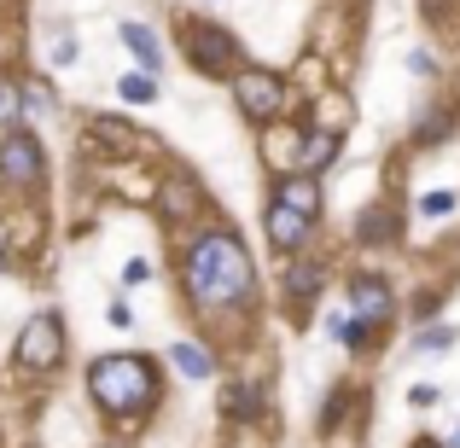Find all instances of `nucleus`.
<instances>
[{
    "label": "nucleus",
    "instance_id": "obj_1",
    "mask_svg": "<svg viewBox=\"0 0 460 448\" xmlns=\"http://www.w3.org/2000/svg\"><path fill=\"white\" fill-rule=\"evenodd\" d=\"M181 285L199 309H245L257 297V268H251V250L234 227H210L187 245L181 257Z\"/></svg>",
    "mask_w": 460,
    "mask_h": 448
},
{
    "label": "nucleus",
    "instance_id": "obj_2",
    "mask_svg": "<svg viewBox=\"0 0 460 448\" xmlns=\"http://www.w3.org/2000/svg\"><path fill=\"white\" fill-rule=\"evenodd\" d=\"M88 396L100 414L111 419H135V414H152L157 396H164V373H157V361L146 356H100L88 361Z\"/></svg>",
    "mask_w": 460,
    "mask_h": 448
},
{
    "label": "nucleus",
    "instance_id": "obj_3",
    "mask_svg": "<svg viewBox=\"0 0 460 448\" xmlns=\"http://www.w3.org/2000/svg\"><path fill=\"white\" fill-rule=\"evenodd\" d=\"M321 222V180L314 175H286L269 198V245L280 257H292L309 239V227Z\"/></svg>",
    "mask_w": 460,
    "mask_h": 448
},
{
    "label": "nucleus",
    "instance_id": "obj_4",
    "mask_svg": "<svg viewBox=\"0 0 460 448\" xmlns=\"http://www.w3.org/2000/svg\"><path fill=\"white\" fill-rule=\"evenodd\" d=\"M181 47H187L192 70H204V76H239V41L222 23H210V18L181 23Z\"/></svg>",
    "mask_w": 460,
    "mask_h": 448
},
{
    "label": "nucleus",
    "instance_id": "obj_5",
    "mask_svg": "<svg viewBox=\"0 0 460 448\" xmlns=\"http://www.w3.org/2000/svg\"><path fill=\"white\" fill-rule=\"evenodd\" d=\"M234 105L239 117H251L257 128H274L286 111V82L274 76V70H239L234 76Z\"/></svg>",
    "mask_w": 460,
    "mask_h": 448
},
{
    "label": "nucleus",
    "instance_id": "obj_6",
    "mask_svg": "<svg viewBox=\"0 0 460 448\" xmlns=\"http://www.w3.org/2000/svg\"><path fill=\"white\" fill-rule=\"evenodd\" d=\"M58 361H65V321L58 314H30L23 321V332H18V367H30V373H53Z\"/></svg>",
    "mask_w": 460,
    "mask_h": 448
},
{
    "label": "nucleus",
    "instance_id": "obj_7",
    "mask_svg": "<svg viewBox=\"0 0 460 448\" xmlns=\"http://www.w3.org/2000/svg\"><path fill=\"white\" fill-rule=\"evenodd\" d=\"M0 180L18 192L41 187L47 180V152L35 135H23V128H12V135H0Z\"/></svg>",
    "mask_w": 460,
    "mask_h": 448
},
{
    "label": "nucleus",
    "instance_id": "obj_8",
    "mask_svg": "<svg viewBox=\"0 0 460 448\" xmlns=\"http://www.w3.org/2000/svg\"><path fill=\"white\" fill-rule=\"evenodd\" d=\"M344 309L356 314V321L367 326V332H379V326L396 314V297H391V285H385L379 274H356V280H349V297H344Z\"/></svg>",
    "mask_w": 460,
    "mask_h": 448
},
{
    "label": "nucleus",
    "instance_id": "obj_9",
    "mask_svg": "<svg viewBox=\"0 0 460 448\" xmlns=\"http://www.w3.org/2000/svg\"><path fill=\"white\" fill-rule=\"evenodd\" d=\"M338 146H344V135H326V128H314L304 140V163H297V175H326V169L338 163Z\"/></svg>",
    "mask_w": 460,
    "mask_h": 448
},
{
    "label": "nucleus",
    "instance_id": "obj_10",
    "mask_svg": "<svg viewBox=\"0 0 460 448\" xmlns=\"http://www.w3.org/2000/svg\"><path fill=\"white\" fill-rule=\"evenodd\" d=\"M123 47L140 58V70H146V76H152V70H164V47H157V35L146 30V23L128 18V23H123Z\"/></svg>",
    "mask_w": 460,
    "mask_h": 448
},
{
    "label": "nucleus",
    "instance_id": "obj_11",
    "mask_svg": "<svg viewBox=\"0 0 460 448\" xmlns=\"http://www.w3.org/2000/svg\"><path fill=\"white\" fill-rule=\"evenodd\" d=\"M396 227H402V222H396V210H391V204H373V210L356 222V239H361V245H391V239H396Z\"/></svg>",
    "mask_w": 460,
    "mask_h": 448
},
{
    "label": "nucleus",
    "instance_id": "obj_12",
    "mask_svg": "<svg viewBox=\"0 0 460 448\" xmlns=\"http://www.w3.org/2000/svg\"><path fill=\"white\" fill-rule=\"evenodd\" d=\"M23 111H30V93H23L12 76H0V135H12V128L23 123Z\"/></svg>",
    "mask_w": 460,
    "mask_h": 448
},
{
    "label": "nucleus",
    "instance_id": "obj_13",
    "mask_svg": "<svg viewBox=\"0 0 460 448\" xmlns=\"http://www.w3.org/2000/svg\"><path fill=\"white\" fill-rule=\"evenodd\" d=\"M169 356H175V367L187 373V379H210V373H216V361H210V349H204V344H175Z\"/></svg>",
    "mask_w": 460,
    "mask_h": 448
},
{
    "label": "nucleus",
    "instance_id": "obj_14",
    "mask_svg": "<svg viewBox=\"0 0 460 448\" xmlns=\"http://www.w3.org/2000/svg\"><path fill=\"white\" fill-rule=\"evenodd\" d=\"M257 384H227V391H222V414L227 419H257Z\"/></svg>",
    "mask_w": 460,
    "mask_h": 448
},
{
    "label": "nucleus",
    "instance_id": "obj_15",
    "mask_svg": "<svg viewBox=\"0 0 460 448\" xmlns=\"http://www.w3.org/2000/svg\"><path fill=\"white\" fill-rule=\"evenodd\" d=\"M326 332H332L338 344H349V349H367V338H373V332H367V326H361V321H356L349 309H338L332 321H326Z\"/></svg>",
    "mask_w": 460,
    "mask_h": 448
},
{
    "label": "nucleus",
    "instance_id": "obj_16",
    "mask_svg": "<svg viewBox=\"0 0 460 448\" xmlns=\"http://www.w3.org/2000/svg\"><path fill=\"white\" fill-rule=\"evenodd\" d=\"M455 326H443V321H431V326H420V332H414V349H420V356H449V344H455Z\"/></svg>",
    "mask_w": 460,
    "mask_h": 448
},
{
    "label": "nucleus",
    "instance_id": "obj_17",
    "mask_svg": "<svg viewBox=\"0 0 460 448\" xmlns=\"http://www.w3.org/2000/svg\"><path fill=\"white\" fill-rule=\"evenodd\" d=\"M117 93H123L128 105H152V100H157V76H140V70H128V76L117 82Z\"/></svg>",
    "mask_w": 460,
    "mask_h": 448
},
{
    "label": "nucleus",
    "instance_id": "obj_18",
    "mask_svg": "<svg viewBox=\"0 0 460 448\" xmlns=\"http://www.w3.org/2000/svg\"><path fill=\"white\" fill-rule=\"evenodd\" d=\"M314 285H321V268H314V262L286 268V297H314Z\"/></svg>",
    "mask_w": 460,
    "mask_h": 448
},
{
    "label": "nucleus",
    "instance_id": "obj_19",
    "mask_svg": "<svg viewBox=\"0 0 460 448\" xmlns=\"http://www.w3.org/2000/svg\"><path fill=\"white\" fill-rule=\"evenodd\" d=\"M321 128H326V135H344V128H349V100H344V93L321 100Z\"/></svg>",
    "mask_w": 460,
    "mask_h": 448
},
{
    "label": "nucleus",
    "instance_id": "obj_20",
    "mask_svg": "<svg viewBox=\"0 0 460 448\" xmlns=\"http://www.w3.org/2000/svg\"><path fill=\"white\" fill-rule=\"evenodd\" d=\"M70 58H76V30L53 23V65H70Z\"/></svg>",
    "mask_w": 460,
    "mask_h": 448
},
{
    "label": "nucleus",
    "instance_id": "obj_21",
    "mask_svg": "<svg viewBox=\"0 0 460 448\" xmlns=\"http://www.w3.org/2000/svg\"><path fill=\"white\" fill-rule=\"evenodd\" d=\"M420 215H431V222L455 215V192H426V198H420Z\"/></svg>",
    "mask_w": 460,
    "mask_h": 448
},
{
    "label": "nucleus",
    "instance_id": "obj_22",
    "mask_svg": "<svg viewBox=\"0 0 460 448\" xmlns=\"http://www.w3.org/2000/svg\"><path fill=\"white\" fill-rule=\"evenodd\" d=\"M438 384H414V391H408V402H414V408H438Z\"/></svg>",
    "mask_w": 460,
    "mask_h": 448
},
{
    "label": "nucleus",
    "instance_id": "obj_23",
    "mask_svg": "<svg viewBox=\"0 0 460 448\" xmlns=\"http://www.w3.org/2000/svg\"><path fill=\"white\" fill-rule=\"evenodd\" d=\"M123 280H128V285H140V280H152V262H140V257H135V262H123Z\"/></svg>",
    "mask_w": 460,
    "mask_h": 448
},
{
    "label": "nucleus",
    "instance_id": "obj_24",
    "mask_svg": "<svg viewBox=\"0 0 460 448\" xmlns=\"http://www.w3.org/2000/svg\"><path fill=\"white\" fill-rule=\"evenodd\" d=\"M0 268H6V222H0Z\"/></svg>",
    "mask_w": 460,
    "mask_h": 448
},
{
    "label": "nucleus",
    "instance_id": "obj_25",
    "mask_svg": "<svg viewBox=\"0 0 460 448\" xmlns=\"http://www.w3.org/2000/svg\"><path fill=\"white\" fill-rule=\"evenodd\" d=\"M414 448H443V443H431V437H426V443H414Z\"/></svg>",
    "mask_w": 460,
    "mask_h": 448
},
{
    "label": "nucleus",
    "instance_id": "obj_26",
    "mask_svg": "<svg viewBox=\"0 0 460 448\" xmlns=\"http://www.w3.org/2000/svg\"><path fill=\"white\" fill-rule=\"evenodd\" d=\"M449 448H460V426H455V437H449Z\"/></svg>",
    "mask_w": 460,
    "mask_h": 448
}]
</instances>
